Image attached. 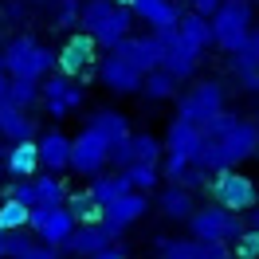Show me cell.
<instances>
[{"label":"cell","mask_w":259,"mask_h":259,"mask_svg":"<svg viewBox=\"0 0 259 259\" xmlns=\"http://www.w3.org/2000/svg\"><path fill=\"white\" fill-rule=\"evenodd\" d=\"M75 216L67 212V204H35L32 208V220H28V232L32 236H39L44 243H51V247H63L67 236L75 232Z\"/></svg>","instance_id":"12"},{"label":"cell","mask_w":259,"mask_h":259,"mask_svg":"<svg viewBox=\"0 0 259 259\" xmlns=\"http://www.w3.org/2000/svg\"><path fill=\"white\" fill-rule=\"evenodd\" d=\"M67 212L75 216V224H102L106 204L87 189V193H71V196H67Z\"/></svg>","instance_id":"23"},{"label":"cell","mask_w":259,"mask_h":259,"mask_svg":"<svg viewBox=\"0 0 259 259\" xmlns=\"http://www.w3.org/2000/svg\"><path fill=\"white\" fill-rule=\"evenodd\" d=\"M8 82H12L8 75H0V102H8Z\"/></svg>","instance_id":"44"},{"label":"cell","mask_w":259,"mask_h":259,"mask_svg":"<svg viewBox=\"0 0 259 259\" xmlns=\"http://www.w3.org/2000/svg\"><path fill=\"white\" fill-rule=\"evenodd\" d=\"M165 157V138H153V134H130L118 146L110 149V165L118 169H130V165H161Z\"/></svg>","instance_id":"13"},{"label":"cell","mask_w":259,"mask_h":259,"mask_svg":"<svg viewBox=\"0 0 259 259\" xmlns=\"http://www.w3.org/2000/svg\"><path fill=\"white\" fill-rule=\"evenodd\" d=\"M4 71H8V79L44 82L51 71H55V51L44 48L32 35H12V39L4 44Z\"/></svg>","instance_id":"3"},{"label":"cell","mask_w":259,"mask_h":259,"mask_svg":"<svg viewBox=\"0 0 259 259\" xmlns=\"http://www.w3.org/2000/svg\"><path fill=\"white\" fill-rule=\"evenodd\" d=\"M114 240H118V236H114V228H106V224H79L67 236L63 251L75 255V259H91V255H98L102 247H110Z\"/></svg>","instance_id":"17"},{"label":"cell","mask_w":259,"mask_h":259,"mask_svg":"<svg viewBox=\"0 0 259 259\" xmlns=\"http://www.w3.org/2000/svg\"><path fill=\"white\" fill-rule=\"evenodd\" d=\"M91 259H126V247H122V243H110V247H102V251L91 255Z\"/></svg>","instance_id":"40"},{"label":"cell","mask_w":259,"mask_h":259,"mask_svg":"<svg viewBox=\"0 0 259 259\" xmlns=\"http://www.w3.org/2000/svg\"><path fill=\"white\" fill-rule=\"evenodd\" d=\"M255 153H259V126H255V122H247V118H240L224 138L204 142V149H200L196 161L204 165L208 173H220V169H236V165H243L247 157H255Z\"/></svg>","instance_id":"1"},{"label":"cell","mask_w":259,"mask_h":259,"mask_svg":"<svg viewBox=\"0 0 259 259\" xmlns=\"http://www.w3.org/2000/svg\"><path fill=\"white\" fill-rule=\"evenodd\" d=\"M110 142L98 134L95 126H87L79 138H71V173L79 177H98L110 165Z\"/></svg>","instance_id":"10"},{"label":"cell","mask_w":259,"mask_h":259,"mask_svg":"<svg viewBox=\"0 0 259 259\" xmlns=\"http://www.w3.org/2000/svg\"><path fill=\"white\" fill-rule=\"evenodd\" d=\"M149 212V193H126L118 196L114 204H106V216H102V224L114 228V236H122L126 228H134L142 216Z\"/></svg>","instance_id":"18"},{"label":"cell","mask_w":259,"mask_h":259,"mask_svg":"<svg viewBox=\"0 0 259 259\" xmlns=\"http://www.w3.org/2000/svg\"><path fill=\"white\" fill-rule=\"evenodd\" d=\"M228 67H232V75H236V79L251 75V71L259 67V28H251V35H247L240 48L228 55Z\"/></svg>","instance_id":"24"},{"label":"cell","mask_w":259,"mask_h":259,"mask_svg":"<svg viewBox=\"0 0 259 259\" xmlns=\"http://www.w3.org/2000/svg\"><path fill=\"white\" fill-rule=\"evenodd\" d=\"M51 16H55L59 28L79 24V20H82V0H51Z\"/></svg>","instance_id":"35"},{"label":"cell","mask_w":259,"mask_h":259,"mask_svg":"<svg viewBox=\"0 0 259 259\" xmlns=\"http://www.w3.org/2000/svg\"><path fill=\"white\" fill-rule=\"evenodd\" d=\"M0 75H8V71H4V48H0Z\"/></svg>","instance_id":"46"},{"label":"cell","mask_w":259,"mask_h":259,"mask_svg":"<svg viewBox=\"0 0 259 259\" xmlns=\"http://www.w3.org/2000/svg\"><path fill=\"white\" fill-rule=\"evenodd\" d=\"M4 169L12 173L16 181H32L44 161H39V142H12L8 146V157H4Z\"/></svg>","instance_id":"20"},{"label":"cell","mask_w":259,"mask_h":259,"mask_svg":"<svg viewBox=\"0 0 259 259\" xmlns=\"http://www.w3.org/2000/svg\"><path fill=\"white\" fill-rule=\"evenodd\" d=\"M157 208H161L165 220L189 224V216L196 212V200H193V193H189L185 185H165L161 193H157Z\"/></svg>","instance_id":"21"},{"label":"cell","mask_w":259,"mask_h":259,"mask_svg":"<svg viewBox=\"0 0 259 259\" xmlns=\"http://www.w3.org/2000/svg\"><path fill=\"white\" fill-rule=\"evenodd\" d=\"M28 220H32V208L24 200H8V196L0 200V228L4 232H24Z\"/></svg>","instance_id":"33"},{"label":"cell","mask_w":259,"mask_h":259,"mask_svg":"<svg viewBox=\"0 0 259 259\" xmlns=\"http://www.w3.org/2000/svg\"><path fill=\"white\" fill-rule=\"evenodd\" d=\"M91 126H95L110 146H118L122 138H130V122H126V114H118V110H95Z\"/></svg>","instance_id":"30"},{"label":"cell","mask_w":259,"mask_h":259,"mask_svg":"<svg viewBox=\"0 0 259 259\" xmlns=\"http://www.w3.org/2000/svg\"><path fill=\"white\" fill-rule=\"evenodd\" d=\"M0 196H8V200H24L28 208H35V181H12V185H4Z\"/></svg>","instance_id":"38"},{"label":"cell","mask_w":259,"mask_h":259,"mask_svg":"<svg viewBox=\"0 0 259 259\" xmlns=\"http://www.w3.org/2000/svg\"><path fill=\"white\" fill-rule=\"evenodd\" d=\"M8 146L12 142H35V118H28V110H16L12 102H8V110H4V134H0Z\"/></svg>","instance_id":"25"},{"label":"cell","mask_w":259,"mask_h":259,"mask_svg":"<svg viewBox=\"0 0 259 259\" xmlns=\"http://www.w3.org/2000/svg\"><path fill=\"white\" fill-rule=\"evenodd\" d=\"M91 193L102 200V204H114L118 196H126V193H134L130 189V181H126V173L118 169V173H98L95 181H91Z\"/></svg>","instance_id":"29"},{"label":"cell","mask_w":259,"mask_h":259,"mask_svg":"<svg viewBox=\"0 0 259 259\" xmlns=\"http://www.w3.org/2000/svg\"><path fill=\"white\" fill-rule=\"evenodd\" d=\"M251 228H259V212H251Z\"/></svg>","instance_id":"47"},{"label":"cell","mask_w":259,"mask_h":259,"mask_svg":"<svg viewBox=\"0 0 259 259\" xmlns=\"http://www.w3.org/2000/svg\"><path fill=\"white\" fill-rule=\"evenodd\" d=\"M161 67L169 71V75H177V79L185 82V79H193V75H196L200 59H196L193 51H185L181 44H169V51H165V63H161Z\"/></svg>","instance_id":"31"},{"label":"cell","mask_w":259,"mask_h":259,"mask_svg":"<svg viewBox=\"0 0 259 259\" xmlns=\"http://www.w3.org/2000/svg\"><path fill=\"white\" fill-rule=\"evenodd\" d=\"M98 51H102V48H98V39L91 32L67 35L63 48L55 51V71H59V75H71V79H87V75H91V67L102 59Z\"/></svg>","instance_id":"9"},{"label":"cell","mask_w":259,"mask_h":259,"mask_svg":"<svg viewBox=\"0 0 259 259\" xmlns=\"http://www.w3.org/2000/svg\"><path fill=\"white\" fill-rule=\"evenodd\" d=\"M8 259H59V247L44 243L39 236L28 240L24 232H12V247H8Z\"/></svg>","instance_id":"27"},{"label":"cell","mask_w":259,"mask_h":259,"mask_svg":"<svg viewBox=\"0 0 259 259\" xmlns=\"http://www.w3.org/2000/svg\"><path fill=\"white\" fill-rule=\"evenodd\" d=\"M130 12H134L138 24H146L149 32H161V35H173L177 24H181V16H185L173 0H134Z\"/></svg>","instance_id":"15"},{"label":"cell","mask_w":259,"mask_h":259,"mask_svg":"<svg viewBox=\"0 0 259 259\" xmlns=\"http://www.w3.org/2000/svg\"><path fill=\"white\" fill-rule=\"evenodd\" d=\"M39 161H44L48 173H63V169H71V138L59 134V130L44 134V138H39Z\"/></svg>","instance_id":"22"},{"label":"cell","mask_w":259,"mask_h":259,"mask_svg":"<svg viewBox=\"0 0 259 259\" xmlns=\"http://www.w3.org/2000/svg\"><path fill=\"white\" fill-rule=\"evenodd\" d=\"M236 122H240V114H232V110H220L216 114V118H208V122H204V142H212V138H224L228 130L236 126Z\"/></svg>","instance_id":"37"},{"label":"cell","mask_w":259,"mask_h":259,"mask_svg":"<svg viewBox=\"0 0 259 259\" xmlns=\"http://www.w3.org/2000/svg\"><path fill=\"white\" fill-rule=\"evenodd\" d=\"M169 44H173V35H161V32H146V35H126L118 48H110V51H118L122 59H130V63L138 67V71H157V67L165 63V51H169Z\"/></svg>","instance_id":"11"},{"label":"cell","mask_w":259,"mask_h":259,"mask_svg":"<svg viewBox=\"0 0 259 259\" xmlns=\"http://www.w3.org/2000/svg\"><path fill=\"white\" fill-rule=\"evenodd\" d=\"M243 91H251V95H259V67H255V71H251V75H243Z\"/></svg>","instance_id":"42"},{"label":"cell","mask_w":259,"mask_h":259,"mask_svg":"<svg viewBox=\"0 0 259 259\" xmlns=\"http://www.w3.org/2000/svg\"><path fill=\"white\" fill-rule=\"evenodd\" d=\"M98 79L102 87L110 91V95H138L142 91V82H146V71H138V67L122 59L118 51H106L102 59H98Z\"/></svg>","instance_id":"14"},{"label":"cell","mask_w":259,"mask_h":259,"mask_svg":"<svg viewBox=\"0 0 259 259\" xmlns=\"http://www.w3.org/2000/svg\"><path fill=\"white\" fill-rule=\"evenodd\" d=\"M118 4H126V8H130V4H134V0H118Z\"/></svg>","instance_id":"49"},{"label":"cell","mask_w":259,"mask_h":259,"mask_svg":"<svg viewBox=\"0 0 259 259\" xmlns=\"http://www.w3.org/2000/svg\"><path fill=\"white\" fill-rule=\"evenodd\" d=\"M82 32H91L98 39V48L110 51L118 48L126 35H134V12L118 0H82Z\"/></svg>","instance_id":"2"},{"label":"cell","mask_w":259,"mask_h":259,"mask_svg":"<svg viewBox=\"0 0 259 259\" xmlns=\"http://www.w3.org/2000/svg\"><path fill=\"white\" fill-rule=\"evenodd\" d=\"M200 149H204V130L196 126V122L173 118L169 130H165V153H181V157L196 161V157H200Z\"/></svg>","instance_id":"19"},{"label":"cell","mask_w":259,"mask_h":259,"mask_svg":"<svg viewBox=\"0 0 259 259\" xmlns=\"http://www.w3.org/2000/svg\"><path fill=\"white\" fill-rule=\"evenodd\" d=\"M177 87H181L177 75H169L165 67H157V71H149V75H146L142 95H146L149 102H169V98H177Z\"/></svg>","instance_id":"26"},{"label":"cell","mask_w":259,"mask_h":259,"mask_svg":"<svg viewBox=\"0 0 259 259\" xmlns=\"http://www.w3.org/2000/svg\"><path fill=\"white\" fill-rule=\"evenodd\" d=\"M247 232L240 220V212H228L220 204H204V208H196L189 216V236L193 240H216V243H236Z\"/></svg>","instance_id":"6"},{"label":"cell","mask_w":259,"mask_h":259,"mask_svg":"<svg viewBox=\"0 0 259 259\" xmlns=\"http://www.w3.org/2000/svg\"><path fill=\"white\" fill-rule=\"evenodd\" d=\"M35 204H67V181L59 177V173H48V169H44V173H35Z\"/></svg>","instance_id":"28"},{"label":"cell","mask_w":259,"mask_h":259,"mask_svg":"<svg viewBox=\"0 0 259 259\" xmlns=\"http://www.w3.org/2000/svg\"><path fill=\"white\" fill-rule=\"evenodd\" d=\"M255 28V8H251V0H224L216 12H212V39H216V48L232 55V51L240 48L243 39L251 35Z\"/></svg>","instance_id":"4"},{"label":"cell","mask_w":259,"mask_h":259,"mask_svg":"<svg viewBox=\"0 0 259 259\" xmlns=\"http://www.w3.org/2000/svg\"><path fill=\"white\" fill-rule=\"evenodd\" d=\"M24 4H51V0H24Z\"/></svg>","instance_id":"48"},{"label":"cell","mask_w":259,"mask_h":259,"mask_svg":"<svg viewBox=\"0 0 259 259\" xmlns=\"http://www.w3.org/2000/svg\"><path fill=\"white\" fill-rule=\"evenodd\" d=\"M8 247H12V232H4V228H0V259L8 255Z\"/></svg>","instance_id":"43"},{"label":"cell","mask_w":259,"mask_h":259,"mask_svg":"<svg viewBox=\"0 0 259 259\" xmlns=\"http://www.w3.org/2000/svg\"><path fill=\"white\" fill-rule=\"evenodd\" d=\"M122 173H126V181H130V189H134V193H153V189H157V185H161V165H130V169H122Z\"/></svg>","instance_id":"32"},{"label":"cell","mask_w":259,"mask_h":259,"mask_svg":"<svg viewBox=\"0 0 259 259\" xmlns=\"http://www.w3.org/2000/svg\"><path fill=\"white\" fill-rule=\"evenodd\" d=\"M220 4H224V0H193V12H200V16H212Z\"/></svg>","instance_id":"41"},{"label":"cell","mask_w":259,"mask_h":259,"mask_svg":"<svg viewBox=\"0 0 259 259\" xmlns=\"http://www.w3.org/2000/svg\"><path fill=\"white\" fill-rule=\"evenodd\" d=\"M208 200L228 212H251L259 204V189H255V181L247 173H240V169H220L208 181Z\"/></svg>","instance_id":"5"},{"label":"cell","mask_w":259,"mask_h":259,"mask_svg":"<svg viewBox=\"0 0 259 259\" xmlns=\"http://www.w3.org/2000/svg\"><path fill=\"white\" fill-rule=\"evenodd\" d=\"M4 110H8V102H0V134H4Z\"/></svg>","instance_id":"45"},{"label":"cell","mask_w":259,"mask_h":259,"mask_svg":"<svg viewBox=\"0 0 259 259\" xmlns=\"http://www.w3.org/2000/svg\"><path fill=\"white\" fill-rule=\"evenodd\" d=\"M173 44H181L185 51H193L196 59H204V51L216 44L212 39V16H200V12H185L173 32Z\"/></svg>","instance_id":"16"},{"label":"cell","mask_w":259,"mask_h":259,"mask_svg":"<svg viewBox=\"0 0 259 259\" xmlns=\"http://www.w3.org/2000/svg\"><path fill=\"white\" fill-rule=\"evenodd\" d=\"M39 102H44V110L51 118H67V114H75L87 102V87L79 79H71V75L51 71L48 79L39 82Z\"/></svg>","instance_id":"8"},{"label":"cell","mask_w":259,"mask_h":259,"mask_svg":"<svg viewBox=\"0 0 259 259\" xmlns=\"http://www.w3.org/2000/svg\"><path fill=\"white\" fill-rule=\"evenodd\" d=\"M224 98H228V95H224V82H220V79H200V82H193V87L181 95L177 118L204 126L208 118H216V114L224 110Z\"/></svg>","instance_id":"7"},{"label":"cell","mask_w":259,"mask_h":259,"mask_svg":"<svg viewBox=\"0 0 259 259\" xmlns=\"http://www.w3.org/2000/svg\"><path fill=\"white\" fill-rule=\"evenodd\" d=\"M255 157H259V153H255Z\"/></svg>","instance_id":"51"},{"label":"cell","mask_w":259,"mask_h":259,"mask_svg":"<svg viewBox=\"0 0 259 259\" xmlns=\"http://www.w3.org/2000/svg\"><path fill=\"white\" fill-rule=\"evenodd\" d=\"M224 259H232V255H224Z\"/></svg>","instance_id":"50"},{"label":"cell","mask_w":259,"mask_h":259,"mask_svg":"<svg viewBox=\"0 0 259 259\" xmlns=\"http://www.w3.org/2000/svg\"><path fill=\"white\" fill-rule=\"evenodd\" d=\"M208 181H212V173H208V169H204L200 161H193V165H189V169H185L177 181H173V185H185L189 193H196V189H208Z\"/></svg>","instance_id":"36"},{"label":"cell","mask_w":259,"mask_h":259,"mask_svg":"<svg viewBox=\"0 0 259 259\" xmlns=\"http://www.w3.org/2000/svg\"><path fill=\"white\" fill-rule=\"evenodd\" d=\"M232 251H236V259H259V228L243 232L240 240L232 243Z\"/></svg>","instance_id":"39"},{"label":"cell","mask_w":259,"mask_h":259,"mask_svg":"<svg viewBox=\"0 0 259 259\" xmlns=\"http://www.w3.org/2000/svg\"><path fill=\"white\" fill-rule=\"evenodd\" d=\"M8 102H12L16 110H32L35 102H39V82H32V79H12V82H8Z\"/></svg>","instance_id":"34"}]
</instances>
